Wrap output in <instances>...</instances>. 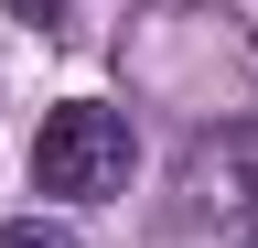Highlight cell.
<instances>
[{"label": "cell", "instance_id": "7a4b0ae2", "mask_svg": "<svg viewBox=\"0 0 258 248\" xmlns=\"http://www.w3.org/2000/svg\"><path fill=\"white\" fill-rule=\"evenodd\" d=\"M183 216L194 227H226V237H258V130H205L183 151Z\"/></svg>", "mask_w": 258, "mask_h": 248}, {"label": "cell", "instance_id": "6da1fadb", "mask_svg": "<svg viewBox=\"0 0 258 248\" xmlns=\"http://www.w3.org/2000/svg\"><path fill=\"white\" fill-rule=\"evenodd\" d=\"M129 108H108V97H64V108H43V140H32V183L43 194H64V205H97V194H118L129 183Z\"/></svg>", "mask_w": 258, "mask_h": 248}, {"label": "cell", "instance_id": "277c9868", "mask_svg": "<svg viewBox=\"0 0 258 248\" xmlns=\"http://www.w3.org/2000/svg\"><path fill=\"white\" fill-rule=\"evenodd\" d=\"M11 11L32 22V33H64V22H76V11H86V0H11Z\"/></svg>", "mask_w": 258, "mask_h": 248}, {"label": "cell", "instance_id": "3957f363", "mask_svg": "<svg viewBox=\"0 0 258 248\" xmlns=\"http://www.w3.org/2000/svg\"><path fill=\"white\" fill-rule=\"evenodd\" d=\"M0 248H76V237L43 227V216H11V227H0Z\"/></svg>", "mask_w": 258, "mask_h": 248}]
</instances>
